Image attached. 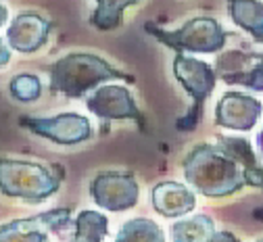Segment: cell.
<instances>
[{
    "instance_id": "6da1fadb",
    "label": "cell",
    "mask_w": 263,
    "mask_h": 242,
    "mask_svg": "<svg viewBox=\"0 0 263 242\" xmlns=\"http://www.w3.org/2000/svg\"><path fill=\"white\" fill-rule=\"evenodd\" d=\"M184 180L209 198L236 194L242 188L263 190V167L247 138L219 136L201 142L182 161Z\"/></svg>"
},
{
    "instance_id": "7a4b0ae2",
    "label": "cell",
    "mask_w": 263,
    "mask_h": 242,
    "mask_svg": "<svg viewBox=\"0 0 263 242\" xmlns=\"http://www.w3.org/2000/svg\"><path fill=\"white\" fill-rule=\"evenodd\" d=\"M48 76L50 92L63 94L67 98H80L109 80L134 82L132 76H127L103 57L92 52H69L61 57L57 63L48 67Z\"/></svg>"
},
{
    "instance_id": "3957f363",
    "label": "cell",
    "mask_w": 263,
    "mask_h": 242,
    "mask_svg": "<svg viewBox=\"0 0 263 242\" xmlns=\"http://www.w3.org/2000/svg\"><path fill=\"white\" fill-rule=\"evenodd\" d=\"M63 184V167L42 165L5 157L0 161V190L9 198L25 202H42L50 198Z\"/></svg>"
},
{
    "instance_id": "277c9868",
    "label": "cell",
    "mask_w": 263,
    "mask_h": 242,
    "mask_svg": "<svg viewBox=\"0 0 263 242\" xmlns=\"http://www.w3.org/2000/svg\"><path fill=\"white\" fill-rule=\"evenodd\" d=\"M144 29L161 44L176 52H219L226 46V31L211 17H194L180 29H161L155 23H146Z\"/></svg>"
},
{
    "instance_id": "5b68a950",
    "label": "cell",
    "mask_w": 263,
    "mask_h": 242,
    "mask_svg": "<svg viewBox=\"0 0 263 242\" xmlns=\"http://www.w3.org/2000/svg\"><path fill=\"white\" fill-rule=\"evenodd\" d=\"M174 76L182 84V88L188 92V96L192 98V109L176 123V127L180 132L196 129V125H199V121L203 117L205 102L211 96V92L215 88V82H217L215 67H211L205 61H199V59L186 57L182 52H176Z\"/></svg>"
},
{
    "instance_id": "8992f818",
    "label": "cell",
    "mask_w": 263,
    "mask_h": 242,
    "mask_svg": "<svg viewBox=\"0 0 263 242\" xmlns=\"http://www.w3.org/2000/svg\"><path fill=\"white\" fill-rule=\"evenodd\" d=\"M19 123L29 129L31 134L42 136L46 140L61 144V146H73L82 144L92 138V123L88 117L80 113H59L54 117H21Z\"/></svg>"
},
{
    "instance_id": "52a82bcc",
    "label": "cell",
    "mask_w": 263,
    "mask_h": 242,
    "mask_svg": "<svg viewBox=\"0 0 263 242\" xmlns=\"http://www.w3.org/2000/svg\"><path fill=\"white\" fill-rule=\"evenodd\" d=\"M138 182L129 171H101L90 184V196L101 209L119 213L127 211L138 202Z\"/></svg>"
},
{
    "instance_id": "ba28073f",
    "label": "cell",
    "mask_w": 263,
    "mask_h": 242,
    "mask_svg": "<svg viewBox=\"0 0 263 242\" xmlns=\"http://www.w3.org/2000/svg\"><path fill=\"white\" fill-rule=\"evenodd\" d=\"M69 221V209H52L27 219H13L0 228V242H50V234L63 232Z\"/></svg>"
},
{
    "instance_id": "9c48e42d",
    "label": "cell",
    "mask_w": 263,
    "mask_h": 242,
    "mask_svg": "<svg viewBox=\"0 0 263 242\" xmlns=\"http://www.w3.org/2000/svg\"><path fill=\"white\" fill-rule=\"evenodd\" d=\"M215 73L226 84H238L255 92H263V50H230L217 57Z\"/></svg>"
},
{
    "instance_id": "30bf717a",
    "label": "cell",
    "mask_w": 263,
    "mask_h": 242,
    "mask_svg": "<svg viewBox=\"0 0 263 242\" xmlns=\"http://www.w3.org/2000/svg\"><path fill=\"white\" fill-rule=\"evenodd\" d=\"M86 105L101 119H132L138 123L140 129L146 125L142 111L138 109L134 96L125 86H101L96 92H92V96H88Z\"/></svg>"
},
{
    "instance_id": "8fae6325",
    "label": "cell",
    "mask_w": 263,
    "mask_h": 242,
    "mask_svg": "<svg viewBox=\"0 0 263 242\" xmlns=\"http://www.w3.org/2000/svg\"><path fill=\"white\" fill-rule=\"evenodd\" d=\"M259 98L242 92H226L215 105V123L228 129L249 132L261 117Z\"/></svg>"
},
{
    "instance_id": "7c38bea8",
    "label": "cell",
    "mask_w": 263,
    "mask_h": 242,
    "mask_svg": "<svg viewBox=\"0 0 263 242\" xmlns=\"http://www.w3.org/2000/svg\"><path fill=\"white\" fill-rule=\"evenodd\" d=\"M50 29L52 25L46 17H42L36 11H25L11 21L7 29V42L15 50L31 54L46 44Z\"/></svg>"
},
{
    "instance_id": "4fadbf2b",
    "label": "cell",
    "mask_w": 263,
    "mask_h": 242,
    "mask_svg": "<svg viewBox=\"0 0 263 242\" xmlns=\"http://www.w3.org/2000/svg\"><path fill=\"white\" fill-rule=\"evenodd\" d=\"M153 207L155 211L163 217H182L190 213L196 204V196L190 188H186L180 182H161L153 188Z\"/></svg>"
},
{
    "instance_id": "5bb4252c",
    "label": "cell",
    "mask_w": 263,
    "mask_h": 242,
    "mask_svg": "<svg viewBox=\"0 0 263 242\" xmlns=\"http://www.w3.org/2000/svg\"><path fill=\"white\" fill-rule=\"evenodd\" d=\"M228 13L238 27L251 33L255 42L263 44V3L259 0H228Z\"/></svg>"
},
{
    "instance_id": "9a60e30c",
    "label": "cell",
    "mask_w": 263,
    "mask_h": 242,
    "mask_svg": "<svg viewBox=\"0 0 263 242\" xmlns=\"http://www.w3.org/2000/svg\"><path fill=\"white\" fill-rule=\"evenodd\" d=\"M215 224L211 217L199 213L188 219H180L172 226L174 242H209L215 236Z\"/></svg>"
},
{
    "instance_id": "2e32d148",
    "label": "cell",
    "mask_w": 263,
    "mask_h": 242,
    "mask_svg": "<svg viewBox=\"0 0 263 242\" xmlns=\"http://www.w3.org/2000/svg\"><path fill=\"white\" fill-rule=\"evenodd\" d=\"M138 3L140 0H96V11L90 15V23L101 31H113L121 25L125 9Z\"/></svg>"
},
{
    "instance_id": "e0dca14e",
    "label": "cell",
    "mask_w": 263,
    "mask_h": 242,
    "mask_svg": "<svg viewBox=\"0 0 263 242\" xmlns=\"http://www.w3.org/2000/svg\"><path fill=\"white\" fill-rule=\"evenodd\" d=\"M109 232V219L92 209H84L76 215V232L69 242H103Z\"/></svg>"
},
{
    "instance_id": "ac0fdd59",
    "label": "cell",
    "mask_w": 263,
    "mask_h": 242,
    "mask_svg": "<svg viewBox=\"0 0 263 242\" xmlns=\"http://www.w3.org/2000/svg\"><path fill=\"white\" fill-rule=\"evenodd\" d=\"M113 242H165L161 226L148 217H134L125 221Z\"/></svg>"
},
{
    "instance_id": "d6986e66",
    "label": "cell",
    "mask_w": 263,
    "mask_h": 242,
    "mask_svg": "<svg viewBox=\"0 0 263 242\" xmlns=\"http://www.w3.org/2000/svg\"><path fill=\"white\" fill-rule=\"evenodd\" d=\"M9 94L19 102H34L42 94V82L34 73H17L9 82Z\"/></svg>"
},
{
    "instance_id": "ffe728a7",
    "label": "cell",
    "mask_w": 263,
    "mask_h": 242,
    "mask_svg": "<svg viewBox=\"0 0 263 242\" xmlns=\"http://www.w3.org/2000/svg\"><path fill=\"white\" fill-rule=\"evenodd\" d=\"M209 242H240L232 232H228V230H221V232H215V236L209 240Z\"/></svg>"
},
{
    "instance_id": "44dd1931",
    "label": "cell",
    "mask_w": 263,
    "mask_h": 242,
    "mask_svg": "<svg viewBox=\"0 0 263 242\" xmlns=\"http://www.w3.org/2000/svg\"><path fill=\"white\" fill-rule=\"evenodd\" d=\"M257 142H259V151H261V157H263V129H261L259 136H257Z\"/></svg>"
},
{
    "instance_id": "7402d4cb",
    "label": "cell",
    "mask_w": 263,
    "mask_h": 242,
    "mask_svg": "<svg viewBox=\"0 0 263 242\" xmlns=\"http://www.w3.org/2000/svg\"><path fill=\"white\" fill-rule=\"evenodd\" d=\"M7 61H9L7 59V46H3V65H7Z\"/></svg>"
},
{
    "instance_id": "603a6c76",
    "label": "cell",
    "mask_w": 263,
    "mask_h": 242,
    "mask_svg": "<svg viewBox=\"0 0 263 242\" xmlns=\"http://www.w3.org/2000/svg\"><path fill=\"white\" fill-rule=\"evenodd\" d=\"M257 242H263V238H261V240H257Z\"/></svg>"
}]
</instances>
